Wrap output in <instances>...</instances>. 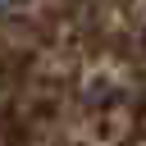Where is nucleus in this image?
I'll list each match as a JSON object with an SVG mask.
<instances>
[{
  "instance_id": "obj_1",
  "label": "nucleus",
  "mask_w": 146,
  "mask_h": 146,
  "mask_svg": "<svg viewBox=\"0 0 146 146\" xmlns=\"http://www.w3.org/2000/svg\"><path fill=\"white\" fill-rule=\"evenodd\" d=\"M5 5H9V0H0V9H5Z\"/></svg>"
}]
</instances>
